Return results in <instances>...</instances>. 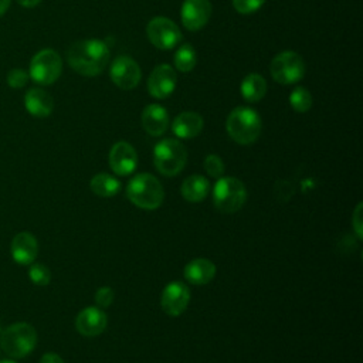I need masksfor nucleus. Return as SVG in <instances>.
<instances>
[{
	"label": "nucleus",
	"instance_id": "f3484780",
	"mask_svg": "<svg viewBox=\"0 0 363 363\" xmlns=\"http://www.w3.org/2000/svg\"><path fill=\"white\" fill-rule=\"evenodd\" d=\"M142 125L150 136H160L169 128V115L162 105L150 104L142 112Z\"/></svg>",
	"mask_w": 363,
	"mask_h": 363
},
{
	"label": "nucleus",
	"instance_id": "ddd939ff",
	"mask_svg": "<svg viewBox=\"0 0 363 363\" xmlns=\"http://www.w3.org/2000/svg\"><path fill=\"white\" fill-rule=\"evenodd\" d=\"M211 16V3L208 0H184L180 11L183 26L190 31L203 28Z\"/></svg>",
	"mask_w": 363,
	"mask_h": 363
},
{
	"label": "nucleus",
	"instance_id": "c9c22d12",
	"mask_svg": "<svg viewBox=\"0 0 363 363\" xmlns=\"http://www.w3.org/2000/svg\"><path fill=\"white\" fill-rule=\"evenodd\" d=\"M0 333H1V323H0Z\"/></svg>",
	"mask_w": 363,
	"mask_h": 363
},
{
	"label": "nucleus",
	"instance_id": "f8f14e48",
	"mask_svg": "<svg viewBox=\"0 0 363 363\" xmlns=\"http://www.w3.org/2000/svg\"><path fill=\"white\" fill-rule=\"evenodd\" d=\"M177 75L169 64H160L155 67L147 79V89L153 98L164 99L176 88Z\"/></svg>",
	"mask_w": 363,
	"mask_h": 363
},
{
	"label": "nucleus",
	"instance_id": "7c9ffc66",
	"mask_svg": "<svg viewBox=\"0 0 363 363\" xmlns=\"http://www.w3.org/2000/svg\"><path fill=\"white\" fill-rule=\"evenodd\" d=\"M352 223H353V228H354L357 237L362 238L363 237V234H362V204H357V207L352 216Z\"/></svg>",
	"mask_w": 363,
	"mask_h": 363
},
{
	"label": "nucleus",
	"instance_id": "6ab92c4d",
	"mask_svg": "<svg viewBox=\"0 0 363 363\" xmlns=\"http://www.w3.org/2000/svg\"><path fill=\"white\" fill-rule=\"evenodd\" d=\"M201 129L203 118L197 112H182L174 118L172 123L173 133L182 139L196 138Z\"/></svg>",
	"mask_w": 363,
	"mask_h": 363
},
{
	"label": "nucleus",
	"instance_id": "a211bd4d",
	"mask_svg": "<svg viewBox=\"0 0 363 363\" xmlns=\"http://www.w3.org/2000/svg\"><path fill=\"white\" fill-rule=\"evenodd\" d=\"M24 106L27 112L35 118H45L52 112L54 102L52 96L41 89V88H31L24 95Z\"/></svg>",
	"mask_w": 363,
	"mask_h": 363
},
{
	"label": "nucleus",
	"instance_id": "cd10ccee",
	"mask_svg": "<svg viewBox=\"0 0 363 363\" xmlns=\"http://www.w3.org/2000/svg\"><path fill=\"white\" fill-rule=\"evenodd\" d=\"M28 78H30L28 72H26L21 68H13L7 74V82L11 88H23L27 84Z\"/></svg>",
	"mask_w": 363,
	"mask_h": 363
},
{
	"label": "nucleus",
	"instance_id": "2eb2a0df",
	"mask_svg": "<svg viewBox=\"0 0 363 363\" xmlns=\"http://www.w3.org/2000/svg\"><path fill=\"white\" fill-rule=\"evenodd\" d=\"M75 328L84 336H96L106 328V315L98 306H88L77 315Z\"/></svg>",
	"mask_w": 363,
	"mask_h": 363
},
{
	"label": "nucleus",
	"instance_id": "f257e3e1",
	"mask_svg": "<svg viewBox=\"0 0 363 363\" xmlns=\"http://www.w3.org/2000/svg\"><path fill=\"white\" fill-rule=\"evenodd\" d=\"M67 60L71 68L84 75H99L109 62V48L101 40H81L75 41L67 50Z\"/></svg>",
	"mask_w": 363,
	"mask_h": 363
},
{
	"label": "nucleus",
	"instance_id": "4468645a",
	"mask_svg": "<svg viewBox=\"0 0 363 363\" xmlns=\"http://www.w3.org/2000/svg\"><path fill=\"white\" fill-rule=\"evenodd\" d=\"M138 164V155L132 145L128 142H118L109 152V166L118 176L130 174Z\"/></svg>",
	"mask_w": 363,
	"mask_h": 363
},
{
	"label": "nucleus",
	"instance_id": "2f4dec72",
	"mask_svg": "<svg viewBox=\"0 0 363 363\" xmlns=\"http://www.w3.org/2000/svg\"><path fill=\"white\" fill-rule=\"evenodd\" d=\"M40 363H64V360L57 354V353H45Z\"/></svg>",
	"mask_w": 363,
	"mask_h": 363
},
{
	"label": "nucleus",
	"instance_id": "aec40b11",
	"mask_svg": "<svg viewBox=\"0 0 363 363\" xmlns=\"http://www.w3.org/2000/svg\"><path fill=\"white\" fill-rule=\"evenodd\" d=\"M184 278L193 285L208 284L216 275V265L206 258H196L184 267Z\"/></svg>",
	"mask_w": 363,
	"mask_h": 363
},
{
	"label": "nucleus",
	"instance_id": "f704fd0d",
	"mask_svg": "<svg viewBox=\"0 0 363 363\" xmlns=\"http://www.w3.org/2000/svg\"><path fill=\"white\" fill-rule=\"evenodd\" d=\"M0 363H16V362L10 360V359H6V360H0Z\"/></svg>",
	"mask_w": 363,
	"mask_h": 363
},
{
	"label": "nucleus",
	"instance_id": "a878e982",
	"mask_svg": "<svg viewBox=\"0 0 363 363\" xmlns=\"http://www.w3.org/2000/svg\"><path fill=\"white\" fill-rule=\"evenodd\" d=\"M28 278L40 286L47 285L51 281V272L44 264H33L28 268Z\"/></svg>",
	"mask_w": 363,
	"mask_h": 363
},
{
	"label": "nucleus",
	"instance_id": "f03ea898",
	"mask_svg": "<svg viewBox=\"0 0 363 363\" xmlns=\"http://www.w3.org/2000/svg\"><path fill=\"white\" fill-rule=\"evenodd\" d=\"M37 345V332L27 322H16L0 333V347L13 359H23Z\"/></svg>",
	"mask_w": 363,
	"mask_h": 363
},
{
	"label": "nucleus",
	"instance_id": "6e6552de",
	"mask_svg": "<svg viewBox=\"0 0 363 363\" xmlns=\"http://www.w3.org/2000/svg\"><path fill=\"white\" fill-rule=\"evenodd\" d=\"M271 77L284 85L295 84L305 75V62L294 51H284L274 57L269 65Z\"/></svg>",
	"mask_w": 363,
	"mask_h": 363
},
{
	"label": "nucleus",
	"instance_id": "9b49d317",
	"mask_svg": "<svg viewBox=\"0 0 363 363\" xmlns=\"http://www.w3.org/2000/svg\"><path fill=\"white\" fill-rule=\"evenodd\" d=\"M189 301H190V291L187 285H184L183 282L174 281L164 286L160 305L164 313L170 316H179L186 311Z\"/></svg>",
	"mask_w": 363,
	"mask_h": 363
},
{
	"label": "nucleus",
	"instance_id": "0eeeda50",
	"mask_svg": "<svg viewBox=\"0 0 363 363\" xmlns=\"http://www.w3.org/2000/svg\"><path fill=\"white\" fill-rule=\"evenodd\" d=\"M62 71V61L57 51L45 48L38 51L30 62V78L40 85L54 84Z\"/></svg>",
	"mask_w": 363,
	"mask_h": 363
},
{
	"label": "nucleus",
	"instance_id": "423d86ee",
	"mask_svg": "<svg viewBox=\"0 0 363 363\" xmlns=\"http://www.w3.org/2000/svg\"><path fill=\"white\" fill-rule=\"evenodd\" d=\"M245 199V186L235 177H218L213 187V203L223 213L238 211Z\"/></svg>",
	"mask_w": 363,
	"mask_h": 363
},
{
	"label": "nucleus",
	"instance_id": "7ed1b4c3",
	"mask_svg": "<svg viewBox=\"0 0 363 363\" xmlns=\"http://www.w3.org/2000/svg\"><path fill=\"white\" fill-rule=\"evenodd\" d=\"M225 129L237 143L250 145L255 142L261 133V118L257 111L247 106H238L230 112Z\"/></svg>",
	"mask_w": 363,
	"mask_h": 363
},
{
	"label": "nucleus",
	"instance_id": "c756f323",
	"mask_svg": "<svg viewBox=\"0 0 363 363\" xmlns=\"http://www.w3.org/2000/svg\"><path fill=\"white\" fill-rule=\"evenodd\" d=\"M95 302L98 308H108L113 302V291L109 286H101L95 294Z\"/></svg>",
	"mask_w": 363,
	"mask_h": 363
},
{
	"label": "nucleus",
	"instance_id": "1a4fd4ad",
	"mask_svg": "<svg viewBox=\"0 0 363 363\" xmlns=\"http://www.w3.org/2000/svg\"><path fill=\"white\" fill-rule=\"evenodd\" d=\"M146 35L149 41L159 50H170L182 40L179 27L166 17L152 18L146 27Z\"/></svg>",
	"mask_w": 363,
	"mask_h": 363
},
{
	"label": "nucleus",
	"instance_id": "20e7f679",
	"mask_svg": "<svg viewBox=\"0 0 363 363\" xmlns=\"http://www.w3.org/2000/svg\"><path fill=\"white\" fill-rule=\"evenodd\" d=\"M128 199L139 208L155 210L163 201V187L160 182L149 173L136 174L126 187Z\"/></svg>",
	"mask_w": 363,
	"mask_h": 363
},
{
	"label": "nucleus",
	"instance_id": "c85d7f7f",
	"mask_svg": "<svg viewBox=\"0 0 363 363\" xmlns=\"http://www.w3.org/2000/svg\"><path fill=\"white\" fill-rule=\"evenodd\" d=\"M265 3V0H233V6L234 9L241 13V14H250L257 11L262 4Z\"/></svg>",
	"mask_w": 363,
	"mask_h": 363
},
{
	"label": "nucleus",
	"instance_id": "393cba45",
	"mask_svg": "<svg viewBox=\"0 0 363 363\" xmlns=\"http://www.w3.org/2000/svg\"><path fill=\"white\" fill-rule=\"evenodd\" d=\"M289 104L296 112H306L312 106V96L306 88L298 86L291 92Z\"/></svg>",
	"mask_w": 363,
	"mask_h": 363
},
{
	"label": "nucleus",
	"instance_id": "39448f33",
	"mask_svg": "<svg viewBox=\"0 0 363 363\" xmlns=\"http://www.w3.org/2000/svg\"><path fill=\"white\" fill-rule=\"evenodd\" d=\"M187 160V152L182 142L176 139L160 140L153 150L155 167L163 176H176L182 172Z\"/></svg>",
	"mask_w": 363,
	"mask_h": 363
},
{
	"label": "nucleus",
	"instance_id": "412c9836",
	"mask_svg": "<svg viewBox=\"0 0 363 363\" xmlns=\"http://www.w3.org/2000/svg\"><path fill=\"white\" fill-rule=\"evenodd\" d=\"M208 189H210V184L204 176L193 174V176H189L187 179H184L180 191L187 201L199 203L207 196Z\"/></svg>",
	"mask_w": 363,
	"mask_h": 363
},
{
	"label": "nucleus",
	"instance_id": "5701e85b",
	"mask_svg": "<svg viewBox=\"0 0 363 363\" xmlns=\"http://www.w3.org/2000/svg\"><path fill=\"white\" fill-rule=\"evenodd\" d=\"M89 187L99 197H112L121 190V183L108 173H98L91 179Z\"/></svg>",
	"mask_w": 363,
	"mask_h": 363
},
{
	"label": "nucleus",
	"instance_id": "dca6fc26",
	"mask_svg": "<svg viewBox=\"0 0 363 363\" xmlns=\"http://www.w3.org/2000/svg\"><path fill=\"white\" fill-rule=\"evenodd\" d=\"M38 254V244L31 233L21 231L11 241V257L20 265H31Z\"/></svg>",
	"mask_w": 363,
	"mask_h": 363
},
{
	"label": "nucleus",
	"instance_id": "4be33fe9",
	"mask_svg": "<svg viewBox=\"0 0 363 363\" xmlns=\"http://www.w3.org/2000/svg\"><path fill=\"white\" fill-rule=\"evenodd\" d=\"M267 92V82L258 74L247 75L241 82V95L248 102L259 101Z\"/></svg>",
	"mask_w": 363,
	"mask_h": 363
},
{
	"label": "nucleus",
	"instance_id": "473e14b6",
	"mask_svg": "<svg viewBox=\"0 0 363 363\" xmlns=\"http://www.w3.org/2000/svg\"><path fill=\"white\" fill-rule=\"evenodd\" d=\"M23 7H34L37 6L41 0H17Z\"/></svg>",
	"mask_w": 363,
	"mask_h": 363
},
{
	"label": "nucleus",
	"instance_id": "9d476101",
	"mask_svg": "<svg viewBox=\"0 0 363 363\" xmlns=\"http://www.w3.org/2000/svg\"><path fill=\"white\" fill-rule=\"evenodd\" d=\"M109 75L112 82L121 89H133L140 81V68L135 60L128 55H119L111 64Z\"/></svg>",
	"mask_w": 363,
	"mask_h": 363
},
{
	"label": "nucleus",
	"instance_id": "bb28decb",
	"mask_svg": "<svg viewBox=\"0 0 363 363\" xmlns=\"http://www.w3.org/2000/svg\"><path fill=\"white\" fill-rule=\"evenodd\" d=\"M204 169L208 176L218 179L224 173V163L217 155H207L204 159Z\"/></svg>",
	"mask_w": 363,
	"mask_h": 363
},
{
	"label": "nucleus",
	"instance_id": "72a5a7b5",
	"mask_svg": "<svg viewBox=\"0 0 363 363\" xmlns=\"http://www.w3.org/2000/svg\"><path fill=\"white\" fill-rule=\"evenodd\" d=\"M10 1L11 0H0V16H3L7 11V9L10 6Z\"/></svg>",
	"mask_w": 363,
	"mask_h": 363
},
{
	"label": "nucleus",
	"instance_id": "b1692460",
	"mask_svg": "<svg viewBox=\"0 0 363 363\" xmlns=\"http://www.w3.org/2000/svg\"><path fill=\"white\" fill-rule=\"evenodd\" d=\"M174 65L182 72H189L196 65V51L190 44H183L174 54Z\"/></svg>",
	"mask_w": 363,
	"mask_h": 363
}]
</instances>
